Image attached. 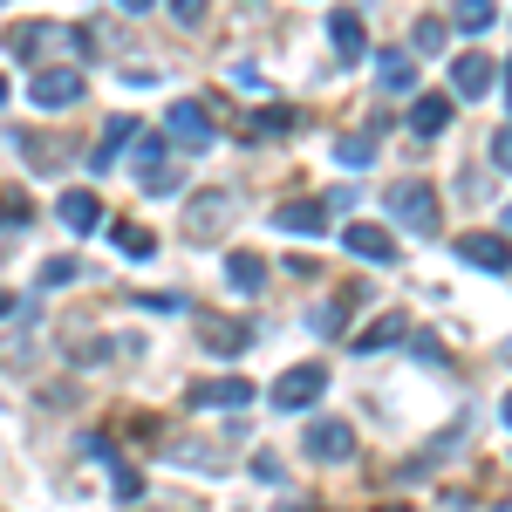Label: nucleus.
I'll list each match as a JSON object with an SVG mask.
<instances>
[{
  "mask_svg": "<svg viewBox=\"0 0 512 512\" xmlns=\"http://www.w3.org/2000/svg\"><path fill=\"white\" fill-rule=\"evenodd\" d=\"M390 219H403V233H417V239H431L437 233V192L424 185V178H410V185H390Z\"/></svg>",
  "mask_w": 512,
  "mask_h": 512,
  "instance_id": "1",
  "label": "nucleus"
},
{
  "mask_svg": "<svg viewBox=\"0 0 512 512\" xmlns=\"http://www.w3.org/2000/svg\"><path fill=\"white\" fill-rule=\"evenodd\" d=\"M41 48H62V55H76L82 35H76V28H55V21H14V28H7V55H21V62H41Z\"/></svg>",
  "mask_w": 512,
  "mask_h": 512,
  "instance_id": "2",
  "label": "nucleus"
},
{
  "mask_svg": "<svg viewBox=\"0 0 512 512\" xmlns=\"http://www.w3.org/2000/svg\"><path fill=\"white\" fill-rule=\"evenodd\" d=\"M321 396H328V369H321V362H294L274 383V410L280 417H287V410H315Z\"/></svg>",
  "mask_w": 512,
  "mask_h": 512,
  "instance_id": "3",
  "label": "nucleus"
},
{
  "mask_svg": "<svg viewBox=\"0 0 512 512\" xmlns=\"http://www.w3.org/2000/svg\"><path fill=\"white\" fill-rule=\"evenodd\" d=\"M226 212H233V192H198L192 205H185V233H192L198 246H212V239L226 233Z\"/></svg>",
  "mask_w": 512,
  "mask_h": 512,
  "instance_id": "4",
  "label": "nucleus"
},
{
  "mask_svg": "<svg viewBox=\"0 0 512 512\" xmlns=\"http://www.w3.org/2000/svg\"><path fill=\"white\" fill-rule=\"evenodd\" d=\"M28 96H35V110H76L82 103V76L76 69H41L28 82Z\"/></svg>",
  "mask_w": 512,
  "mask_h": 512,
  "instance_id": "5",
  "label": "nucleus"
},
{
  "mask_svg": "<svg viewBox=\"0 0 512 512\" xmlns=\"http://www.w3.org/2000/svg\"><path fill=\"white\" fill-rule=\"evenodd\" d=\"M458 260H472L485 274H512V239L506 233H458Z\"/></svg>",
  "mask_w": 512,
  "mask_h": 512,
  "instance_id": "6",
  "label": "nucleus"
},
{
  "mask_svg": "<svg viewBox=\"0 0 512 512\" xmlns=\"http://www.w3.org/2000/svg\"><path fill=\"white\" fill-rule=\"evenodd\" d=\"M185 403H192V410H246V403H253V383H246V376H212V383H192Z\"/></svg>",
  "mask_w": 512,
  "mask_h": 512,
  "instance_id": "7",
  "label": "nucleus"
},
{
  "mask_svg": "<svg viewBox=\"0 0 512 512\" xmlns=\"http://www.w3.org/2000/svg\"><path fill=\"white\" fill-rule=\"evenodd\" d=\"M492 82H499V62L492 55H458L451 62V96H465V103H478Z\"/></svg>",
  "mask_w": 512,
  "mask_h": 512,
  "instance_id": "8",
  "label": "nucleus"
},
{
  "mask_svg": "<svg viewBox=\"0 0 512 512\" xmlns=\"http://www.w3.org/2000/svg\"><path fill=\"white\" fill-rule=\"evenodd\" d=\"M164 137L185 144V151H205V144H212V117H205V103H178V110L164 117Z\"/></svg>",
  "mask_w": 512,
  "mask_h": 512,
  "instance_id": "9",
  "label": "nucleus"
},
{
  "mask_svg": "<svg viewBox=\"0 0 512 512\" xmlns=\"http://www.w3.org/2000/svg\"><path fill=\"white\" fill-rule=\"evenodd\" d=\"M308 458H315V465H342V458H355V431L335 424V417H321L315 431H308Z\"/></svg>",
  "mask_w": 512,
  "mask_h": 512,
  "instance_id": "10",
  "label": "nucleus"
},
{
  "mask_svg": "<svg viewBox=\"0 0 512 512\" xmlns=\"http://www.w3.org/2000/svg\"><path fill=\"white\" fill-rule=\"evenodd\" d=\"M137 151H130V171H137V185L144 192H171V171H164V137H130Z\"/></svg>",
  "mask_w": 512,
  "mask_h": 512,
  "instance_id": "11",
  "label": "nucleus"
},
{
  "mask_svg": "<svg viewBox=\"0 0 512 512\" xmlns=\"http://www.w3.org/2000/svg\"><path fill=\"white\" fill-rule=\"evenodd\" d=\"M130 137H137V117H130V110L110 117V123H103V137H96V151H89V171H117V158H123Z\"/></svg>",
  "mask_w": 512,
  "mask_h": 512,
  "instance_id": "12",
  "label": "nucleus"
},
{
  "mask_svg": "<svg viewBox=\"0 0 512 512\" xmlns=\"http://www.w3.org/2000/svg\"><path fill=\"white\" fill-rule=\"evenodd\" d=\"M328 41H335L342 69H349V62H362V55H369V35H362V14H349V7H342V14H328Z\"/></svg>",
  "mask_w": 512,
  "mask_h": 512,
  "instance_id": "13",
  "label": "nucleus"
},
{
  "mask_svg": "<svg viewBox=\"0 0 512 512\" xmlns=\"http://www.w3.org/2000/svg\"><path fill=\"white\" fill-rule=\"evenodd\" d=\"M55 219H62V226H69V233H96V219H103V205H96V192H82V185H76V192H62V198H55Z\"/></svg>",
  "mask_w": 512,
  "mask_h": 512,
  "instance_id": "14",
  "label": "nucleus"
},
{
  "mask_svg": "<svg viewBox=\"0 0 512 512\" xmlns=\"http://www.w3.org/2000/svg\"><path fill=\"white\" fill-rule=\"evenodd\" d=\"M342 246H349L355 260H396V239L383 233V226H369V219H355V226H342Z\"/></svg>",
  "mask_w": 512,
  "mask_h": 512,
  "instance_id": "15",
  "label": "nucleus"
},
{
  "mask_svg": "<svg viewBox=\"0 0 512 512\" xmlns=\"http://www.w3.org/2000/svg\"><path fill=\"white\" fill-rule=\"evenodd\" d=\"M410 130H417V137H444V130H451V96H444V89L417 96V103H410Z\"/></svg>",
  "mask_w": 512,
  "mask_h": 512,
  "instance_id": "16",
  "label": "nucleus"
},
{
  "mask_svg": "<svg viewBox=\"0 0 512 512\" xmlns=\"http://www.w3.org/2000/svg\"><path fill=\"white\" fill-rule=\"evenodd\" d=\"M274 226H280V233H301V239H321V233H328V212L308 205V198H294V205H280V212H274Z\"/></svg>",
  "mask_w": 512,
  "mask_h": 512,
  "instance_id": "17",
  "label": "nucleus"
},
{
  "mask_svg": "<svg viewBox=\"0 0 512 512\" xmlns=\"http://www.w3.org/2000/svg\"><path fill=\"white\" fill-rule=\"evenodd\" d=\"M376 82H383L390 96H410V89H417V62H410L403 48H390V55H376Z\"/></svg>",
  "mask_w": 512,
  "mask_h": 512,
  "instance_id": "18",
  "label": "nucleus"
},
{
  "mask_svg": "<svg viewBox=\"0 0 512 512\" xmlns=\"http://www.w3.org/2000/svg\"><path fill=\"white\" fill-rule=\"evenodd\" d=\"M198 342H205L212 355H239L246 342H253V328H246V321H205V335H198Z\"/></svg>",
  "mask_w": 512,
  "mask_h": 512,
  "instance_id": "19",
  "label": "nucleus"
},
{
  "mask_svg": "<svg viewBox=\"0 0 512 512\" xmlns=\"http://www.w3.org/2000/svg\"><path fill=\"white\" fill-rule=\"evenodd\" d=\"M226 287L260 294V287H267V260H260V253H233V260H226Z\"/></svg>",
  "mask_w": 512,
  "mask_h": 512,
  "instance_id": "20",
  "label": "nucleus"
},
{
  "mask_svg": "<svg viewBox=\"0 0 512 512\" xmlns=\"http://www.w3.org/2000/svg\"><path fill=\"white\" fill-rule=\"evenodd\" d=\"M499 21V7L492 0H451V28H465V35H485Z\"/></svg>",
  "mask_w": 512,
  "mask_h": 512,
  "instance_id": "21",
  "label": "nucleus"
},
{
  "mask_svg": "<svg viewBox=\"0 0 512 512\" xmlns=\"http://www.w3.org/2000/svg\"><path fill=\"white\" fill-rule=\"evenodd\" d=\"M369 158H376V130H349V137L335 144V164H349V171H362Z\"/></svg>",
  "mask_w": 512,
  "mask_h": 512,
  "instance_id": "22",
  "label": "nucleus"
},
{
  "mask_svg": "<svg viewBox=\"0 0 512 512\" xmlns=\"http://www.w3.org/2000/svg\"><path fill=\"white\" fill-rule=\"evenodd\" d=\"M117 253H130V260H151V253H158V239L144 233V226H117Z\"/></svg>",
  "mask_w": 512,
  "mask_h": 512,
  "instance_id": "23",
  "label": "nucleus"
},
{
  "mask_svg": "<svg viewBox=\"0 0 512 512\" xmlns=\"http://www.w3.org/2000/svg\"><path fill=\"white\" fill-rule=\"evenodd\" d=\"M390 342H403V321H396V315H383L369 335H355V349H390Z\"/></svg>",
  "mask_w": 512,
  "mask_h": 512,
  "instance_id": "24",
  "label": "nucleus"
},
{
  "mask_svg": "<svg viewBox=\"0 0 512 512\" xmlns=\"http://www.w3.org/2000/svg\"><path fill=\"white\" fill-rule=\"evenodd\" d=\"M410 41H417L424 55H437V48L451 41V21H437V14H431V21H417V35H410Z\"/></svg>",
  "mask_w": 512,
  "mask_h": 512,
  "instance_id": "25",
  "label": "nucleus"
},
{
  "mask_svg": "<svg viewBox=\"0 0 512 512\" xmlns=\"http://www.w3.org/2000/svg\"><path fill=\"white\" fill-rule=\"evenodd\" d=\"M342 321H349V301H321V308H315V328H321V335H342Z\"/></svg>",
  "mask_w": 512,
  "mask_h": 512,
  "instance_id": "26",
  "label": "nucleus"
},
{
  "mask_svg": "<svg viewBox=\"0 0 512 512\" xmlns=\"http://www.w3.org/2000/svg\"><path fill=\"white\" fill-rule=\"evenodd\" d=\"M253 130H260V137H280V130H294V110H260Z\"/></svg>",
  "mask_w": 512,
  "mask_h": 512,
  "instance_id": "27",
  "label": "nucleus"
},
{
  "mask_svg": "<svg viewBox=\"0 0 512 512\" xmlns=\"http://www.w3.org/2000/svg\"><path fill=\"white\" fill-rule=\"evenodd\" d=\"M0 226H28V198L21 192H0Z\"/></svg>",
  "mask_w": 512,
  "mask_h": 512,
  "instance_id": "28",
  "label": "nucleus"
},
{
  "mask_svg": "<svg viewBox=\"0 0 512 512\" xmlns=\"http://www.w3.org/2000/svg\"><path fill=\"white\" fill-rule=\"evenodd\" d=\"M164 7H171L178 28H198V21H205V0H164Z\"/></svg>",
  "mask_w": 512,
  "mask_h": 512,
  "instance_id": "29",
  "label": "nucleus"
},
{
  "mask_svg": "<svg viewBox=\"0 0 512 512\" xmlns=\"http://www.w3.org/2000/svg\"><path fill=\"white\" fill-rule=\"evenodd\" d=\"M76 274H82L76 260H48V267H41V287H69Z\"/></svg>",
  "mask_w": 512,
  "mask_h": 512,
  "instance_id": "30",
  "label": "nucleus"
},
{
  "mask_svg": "<svg viewBox=\"0 0 512 512\" xmlns=\"http://www.w3.org/2000/svg\"><path fill=\"white\" fill-rule=\"evenodd\" d=\"M117 499H123V506H137V499H144V478L130 472V465H117Z\"/></svg>",
  "mask_w": 512,
  "mask_h": 512,
  "instance_id": "31",
  "label": "nucleus"
},
{
  "mask_svg": "<svg viewBox=\"0 0 512 512\" xmlns=\"http://www.w3.org/2000/svg\"><path fill=\"white\" fill-rule=\"evenodd\" d=\"M492 164H499V171H512V123L492 137Z\"/></svg>",
  "mask_w": 512,
  "mask_h": 512,
  "instance_id": "32",
  "label": "nucleus"
},
{
  "mask_svg": "<svg viewBox=\"0 0 512 512\" xmlns=\"http://www.w3.org/2000/svg\"><path fill=\"white\" fill-rule=\"evenodd\" d=\"M321 212H355V192H349V185H335V192H328V205H321Z\"/></svg>",
  "mask_w": 512,
  "mask_h": 512,
  "instance_id": "33",
  "label": "nucleus"
},
{
  "mask_svg": "<svg viewBox=\"0 0 512 512\" xmlns=\"http://www.w3.org/2000/svg\"><path fill=\"white\" fill-rule=\"evenodd\" d=\"M123 14H151V7H158V0H117Z\"/></svg>",
  "mask_w": 512,
  "mask_h": 512,
  "instance_id": "34",
  "label": "nucleus"
},
{
  "mask_svg": "<svg viewBox=\"0 0 512 512\" xmlns=\"http://www.w3.org/2000/svg\"><path fill=\"white\" fill-rule=\"evenodd\" d=\"M7 315H14V294H7V287H0V321H7Z\"/></svg>",
  "mask_w": 512,
  "mask_h": 512,
  "instance_id": "35",
  "label": "nucleus"
},
{
  "mask_svg": "<svg viewBox=\"0 0 512 512\" xmlns=\"http://www.w3.org/2000/svg\"><path fill=\"white\" fill-rule=\"evenodd\" d=\"M506 117H512V55H506Z\"/></svg>",
  "mask_w": 512,
  "mask_h": 512,
  "instance_id": "36",
  "label": "nucleus"
},
{
  "mask_svg": "<svg viewBox=\"0 0 512 512\" xmlns=\"http://www.w3.org/2000/svg\"><path fill=\"white\" fill-rule=\"evenodd\" d=\"M499 417H506V424H512V390H506V403H499Z\"/></svg>",
  "mask_w": 512,
  "mask_h": 512,
  "instance_id": "37",
  "label": "nucleus"
},
{
  "mask_svg": "<svg viewBox=\"0 0 512 512\" xmlns=\"http://www.w3.org/2000/svg\"><path fill=\"white\" fill-rule=\"evenodd\" d=\"M506 239H512V205H506Z\"/></svg>",
  "mask_w": 512,
  "mask_h": 512,
  "instance_id": "38",
  "label": "nucleus"
},
{
  "mask_svg": "<svg viewBox=\"0 0 512 512\" xmlns=\"http://www.w3.org/2000/svg\"><path fill=\"white\" fill-rule=\"evenodd\" d=\"M280 512H308V506H280Z\"/></svg>",
  "mask_w": 512,
  "mask_h": 512,
  "instance_id": "39",
  "label": "nucleus"
},
{
  "mask_svg": "<svg viewBox=\"0 0 512 512\" xmlns=\"http://www.w3.org/2000/svg\"><path fill=\"white\" fill-rule=\"evenodd\" d=\"M376 512H403V506H376Z\"/></svg>",
  "mask_w": 512,
  "mask_h": 512,
  "instance_id": "40",
  "label": "nucleus"
},
{
  "mask_svg": "<svg viewBox=\"0 0 512 512\" xmlns=\"http://www.w3.org/2000/svg\"><path fill=\"white\" fill-rule=\"evenodd\" d=\"M0 103H7V82H0Z\"/></svg>",
  "mask_w": 512,
  "mask_h": 512,
  "instance_id": "41",
  "label": "nucleus"
},
{
  "mask_svg": "<svg viewBox=\"0 0 512 512\" xmlns=\"http://www.w3.org/2000/svg\"><path fill=\"white\" fill-rule=\"evenodd\" d=\"M492 512H512V506H492Z\"/></svg>",
  "mask_w": 512,
  "mask_h": 512,
  "instance_id": "42",
  "label": "nucleus"
},
{
  "mask_svg": "<svg viewBox=\"0 0 512 512\" xmlns=\"http://www.w3.org/2000/svg\"><path fill=\"white\" fill-rule=\"evenodd\" d=\"M506 362H512V342H506Z\"/></svg>",
  "mask_w": 512,
  "mask_h": 512,
  "instance_id": "43",
  "label": "nucleus"
}]
</instances>
